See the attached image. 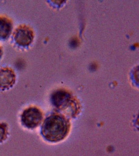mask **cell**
Listing matches in <instances>:
<instances>
[{"label":"cell","instance_id":"cell-1","mask_svg":"<svg viewBox=\"0 0 139 156\" xmlns=\"http://www.w3.org/2000/svg\"><path fill=\"white\" fill-rule=\"evenodd\" d=\"M70 123L64 115L53 113L44 121L41 133L47 141L57 142L64 140L69 133Z\"/></svg>","mask_w":139,"mask_h":156},{"label":"cell","instance_id":"cell-2","mask_svg":"<svg viewBox=\"0 0 139 156\" xmlns=\"http://www.w3.org/2000/svg\"><path fill=\"white\" fill-rule=\"evenodd\" d=\"M43 118L42 111L38 107L32 106L23 112L21 115V123L28 129H34L41 124Z\"/></svg>","mask_w":139,"mask_h":156},{"label":"cell","instance_id":"cell-3","mask_svg":"<svg viewBox=\"0 0 139 156\" xmlns=\"http://www.w3.org/2000/svg\"><path fill=\"white\" fill-rule=\"evenodd\" d=\"M51 100L52 105L60 110L66 111L70 107L77 110L75 101L66 91L63 90L55 91L51 96Z\"/></svg>","mask_w":139,"mask_h":156},{"label":"cell","instance_id":"cell-4","mask_svg":"<svg viewBox=\"0 0 139 156\" xmlns=\"http://www.w3.org/2000/svg\"><path fill=\"white\" fill-rule=\"evenodd\" d=\"M34 37L33 31L30 27L27 26L20 25L14 31V40L19 46H29L32 42Z\"/></svg>","mask_w":139,"mask_h":156},{"label":"cell","instance_id":"cell-5","mask_svg":"<svg viewBox=\"0 0 139 156\" xmlns=\"http://www.w3.org/2000/svg\"><path fill=\"white\" fill-rule=\"evenodd\" d=\"M15 73L11 68H5L0 69V90H8L15 82Z\"/></svg>","mask_w":139,"mask_h":156},{"label":"cell","instance_id":"cell-6","mask_svg":"<svg viewBox=\"0 0 139 156\" xmlns=\"http://www.w3.org/2000/svg\"><path fill=\"white\" fill-rule=\"evenodd\" d=\"M13 23L6 17L0 16V39L8 38L11 33Z\"/></svg>","mask_w":139,"mask_h":156},{"label":"cell","instance_id":"cell-7","mask_svg":"<svg viewBox=\"0 0 139 156\" xmlns=\"http://www.w3.org/2000/svg\"><path fill=\"white\" fill-rule=\"evenodd\" d=\"M8 134L7 124L0 122V143L3 142L7 139Z\"/></svg>","mask_w":139,"mask_h":156},{"label":"cell","instance_id":"cell-8","mask_svg":"<svg viewBox=\"0 0 139 156\" xmlns=\"http://www.w3.org/2000/svg\"><path fill=\"white\" fill-rule=\"evenodd\" d=\"M2 54H3V51H2V48H1V46H0V58H1V57L2 56Z\"/></svg>","mask_w":139,"mask_h":156}]
</instances>
